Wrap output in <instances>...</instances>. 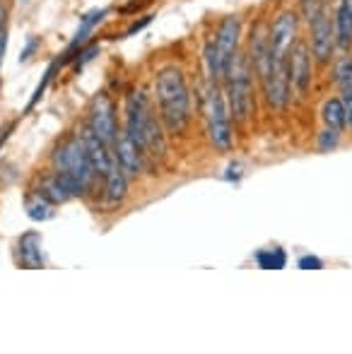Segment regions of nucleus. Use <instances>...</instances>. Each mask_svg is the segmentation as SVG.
<instances>
[{
  "label": "nucleus",
  "instance_id": "nucleus-1",
  "mask_svg": "<svg viewBox=\"0 0 352 354\" xmlns=\"http://www.w3.org/2000/svg\"><path fill=\"white\" fill-rule=\"evenodd\" d=\"M126 136L138 145L142 157L162 159L167 152V138L162 123L152 111L150 97L142 89L131 92L126 97Z\"/></svg>",
  "mask_w": 352,
  "mask_h": 354
},
{
  "label": "nucleus",
  "instance_id": "nucleus-2",
  "mask_svg": "<svg viewBox=\"0 0 352 354\" xmlns=\"http://www.w3.org/2000/svg\"><path fill=\"white\" fill-rule=\"evenodd\" d=\"M155 99L160 106V121L172 136H183L191 123V92L178 68H165L155 80Z\"/></svg>",
  "mask_w": 352,
  "mask_h": 354
},
{
  "label": "nucleus",
  "instance_id": "nucleus-3",
  "mask_svg": "<svg viewBox=\"0 0 352 354\" xmlns=\"http://www.w3.org/2000/svg\"><path fill=\"white\" fill-rule=\"evenodd\" d=\"M51 164L66 178L73 198H85L94 188V181L99 178L94 174L92 162H89L85 140H82L80 133H73L66 140L58 142V147L51 154Z\"/></svg>",
  "mask_w": 352,
  "mask_h": 354
},
{
  "label": "nucleus",
  "instance_id": "nucleus-4",
  "mask_svg": "<svg viewBox=\"0 0 352 354\" xmlns=\"http://www.w3.org/2000/svg\"><path fill=\"white\" fill-rule=\"evenodd\" d=\"M227 106L234 123H249L254 116V68L246 53L237 51L232 68L225 77Z\"/></svg>",
  "mask_w": 352,
  "mask_h": 354
},
{
  "label": "nucleus",
  "instance_id": "nucleus-5",
  "mask_svg": "<svg viewBox=\"0 0 352 354\" xmlns=\"http://www.w3.org/2000/svg\"><path fill=\"white\" fill-rule=\"evenodd\" d=\"M205 123L212 147L217 152H230L234 145V133H232V113L220 82H210L205 89Z\"/></svg>",
  "mask_w": 352,
  "mask_h": 354
},
{
  "label": "nucleus",
  "instance_id": "nucleus-6",
  "mask_svg": "<svg viewBox=\"0 0 352 354\" xmlns=\"http://www.w3.org/2000/svg\"><path fill=\"white\" fill-rule=\"evenodd\" d=\"M335 48H338V44H335L333 15L328 8H324L309 19V51L319 66H326L333 58Z\"/></svg>",
  "mask_w": 352,
  "mask_h": 354
},
{
  "label": "nucleus",
  "instance_id": "nucleus-7",
  "mask_svg": "<svg viewBox=\"0 0 352 354\" xmlns=\"http://www.w3.org/2000/svg\"><path fill=\"white\" fill-rule=\"evenodd\" d=\"M87 126L99 140H104L111 147L118 136V121H116V104L106 92H97L89 102V118Z\"/></svg>",
  "mask_w": 352,
  "mask_h": 354
},
{
  "label": "nucleus",
  "instance_id": "nucleus-8",
  "mask_svg": "<svg viewBox=\"0 0 352 354\" xmlns=\"http://www.w3.org/2000/svg\"><path fill=\"white\" fill-rule=\"evenodd\" d=\"M299 39V15L295 10H285L272 19L270 29H268V44H270V58H287L290 48Z\"/></svg>",
  "mask_w": 352,
  "mask_h": 354
},
{
  "label": "nucleus",
  "instance_id": "nucleus-9",
  "mask_svg": "<svg viewBox=\"0 0 352 354\" xmlns=\"http://www.w3.org/2000/svg\"><path fill=\"white\" fill-rule=\"evenodd\" d=\"M239 39H241V19H239V15H230V17L222 19L220 29H217V37H215L222 82H225L227 73H230V68H232V61H234L237 51H239Z\"/></svg>",
  "mask_w": 352,
  "mask_h": 354
},
{
  "label": "nucleus",
  "instance_id": "nucleus-10",
  "mask_svg": "<svg viewBox=\"0 0 352 354\" xmlns=\"http://www.w3.org/2000/svg\"><path fill=\"white\" fill-rule=\"evenodd\" d=\"M287 73H290V87L297 92V97H306L311 87V51L309 44L302 39H297L287 53Z\"/></svg>",
  "mask_w": 352,
  "mask_h": 354
},
{
  "label": "nucleus",
  "instance_id": "nucleus-11",
  "mask_svg": "<svg viewBox=\"0 0 352 354\" xmlns=\"http://www.w3.org/2000/svg\"><path fill=\"white\" fill-rule=\"evenodd\" d=\"M111 149H113V159L121 164V169L128 176H140L142 167H145V157H142V152L138 149V145L126 136V131H118Z\"/></svg>",
  "mask_w": 352,
  "mask_h": 354
},
{
  "label": "nucleus",
  "instance_id": "nucleus-12",
  "mask_svg": "<svg viewBox=\"0 0 352 354\" xmlns=\"http://www.w3.org/2000/svg\"><path fill=\"white\" fill-rule=\"evenodd\" d=\"M82 140H85V147H87V154H89V162H92L94 167V174H97L99 178L106 176V171L111 169L113 164V152L111 147H109L104 140H99L97 136H94L92 131H89V126L82 128Z\"/></svg>",
  "mask_w": 352,
  "mask_h": 354
},
{
  "label": "nucleus",
  "instance_id": "nucleus-13",
  "mask_svg": "<svg viewBox=\"0 0 352 354\" xmlns=\"http://www.w3.org/2000/svg\"><path fill=\"white\" fill-rule=\"evenodd\" d=\"M106 15H109V10H106V8H102V10H92V12L82 17V22H80V27H77L75 37H73V41L68 44V48H66V53H63V58L58 61L61 66H66V63L75 61L77 51H80L82 46H87L89 34L94 32V27H97V24L102 22V19L106 17Z\"/></svg>",
  "mask_w": 352,
  "mask_h": 354
},
{
  "label": "nucleus",
  "instance_id": "nucleus-14",
  "mask_svg": "<svg viewBox=\"0 0 352 354\" xmlns=\"http://www.w3.org/2000/svg\"><path fill=\"white\" fill-rule=\"evenodd\" d=\"M128 193V174L121 169V164L113 159L111 169L104 176V201H106L109 207L121 205V201Z\"/></svg>",
  "mask_w": 352,
  "mask_h": 354
},
{
  "label": "nucleus",
  "instance_id": "nucleus-15",
  "mask_svg": "<svg viewBox=\"0 0 352 354\" xmlns=\"http://www.w3.org/2000/svg\"><path fill=\"white\" fill-rule=\"evenodd\" d=\"M17 263L29 270L44 268V253H41V234L27 232L17 241Z\"/></svg>",
  "mask_w": 352,
  "mask_h": 354
},
{
  "label": "nucleus",
  "instance_id": "nucleus-16",
  "mask_svg": "<svg viewBox=\"0 0 352 354\" xmlns=\"http://www.w3.org/2000/svg\"><path fill=\"white\" fill-rule=\"evenodd\" d=\"M39 193H41L44 198H46L48 203H53V205H61V203H68L73 198L71 188H68L66 178L61 176V174L56 171V169H51V171H46L41 178H39Z\"/></svg>",
  "mask_w": 352,
  "mask_h": 354
},
{
  "label": "nucleus",
  "instance_id": "nucleus-17",
  "mask_svg": "<svg viewBox=\"0 0 352 354\" xmlns=\"http://www.w3.org/2000/svg\"><path fill=\"white\" fill-rule=\"evenodd\" d=\"M335 44L340 51H350L352 46V0H340L333 15Z\"/></svg>",
  "mask_w": 352,
  "mask_h": 354
},
{
  "label": "nucleus",
  "instance_id": "nucleus-18",
  "mask_svg": "<svg viewBox=\"0 0 352 354\" xmlns=\"http://www.w3.org/2000/svg\"><path fill=\"white\" fill-rule=\"evenodd\" d=\"M24 205H27V217L34 219V222H46V219L53 217V203H48L41 193H27L24 198Z\"/></svg>",
  "mask_w": 352,
  "mask_h": 354
},
{
  "label": "nucleus",
  "instance_id": "nucleus-19",
  "mask_svg": "<svg viewBox=\"0 0 352 354\" xmlns=\"http://www.w3.org/2000/svg\"><path fill=\"white\" fill-rule=\"evenodd\" d=\"M321 118L328 128H335V131L343 133L345 128V106H343V99L333 97V99H326L324 109H321Z\"/></svg>",
  "mask_w": 352,
  "mask_h": 354
},
{
  "label": "nucleus",
  "instance_id": "nucleus-20",
  "mask_svg": "<svg viewBox=\"0 0 352 354\" xmlns=\"http://www.w3.org/2000/svg\"><path fill=\"white\" fill-rule=\"evenodd\" d=\"M256 263L263 270H282L287 266V253L282 248H266V251L256 253Z\"/></svg>",
  "mask_w": 352,
  "mask_h": 354
},
{
  "label": "nucleus",
  "instance_id": "nucleus-21",
  "mask_svg": "<svg viewBox=\"0 0 352 354\" xmlns=\"http://www.w3.org/2000/svg\"><path fill=\"white\" fill-rule=\"evenodd\" d=\"M335 84H338L340 94H352V56H343L333 68Z\"/></svg>",
  "mask_w": 352,
  "mask_h": 354
},
{
  "label": "nucleus",
  "instance_id": "nucleus-22",
  "mask_svg": "<svg viewBox=\"0 0 352 354\" xmlns=\"http://www.w3.org/2000/svg\"><path fill=\"white\" fill-rule=\"evenodd\" d=\"M338 145H340V131H335V128L326 126L324 131L319 133V138H316V147H319V152H333Z\"/></svg>",
  "mask_w": 352,
  "mask_h": 354
},
{
  "label": "nucleus",
  "instance_id": "nucleus-23",
  "mask_svg": "<svg viewBox=\"0 0 352 354\" xmlns=\"http://www.w3.org/2000/svg\"><path fill=\"white\" fill-rule=\"evenodd\" d=\"M58 66H61V63H58V61H56V63H51V66H48V71L44 73V80H41V82H39V87L34 89V97L29 99V104H27V111H32V109H34V104H37L39 99H41L44 89H46V84L53 80V73H56V68H58Z\"/></svg>",
  "mask_w": 352,
  "mask_h": 354
},
{
  "label": "nucleus",
  "instance_id": "nucleus-24",
  "mask_svg": "<svg viewBox=\"0 0 352 354\" xmlns=\"http://www.w3.org/2000/svg\"><path fill=\"white\" fill-rule=\"evenodd\" d=\"M331 0H299V8H302V17L309 22L316 12H321L324 8H328Z\"/></svg>",
  "mask_w": 352,
  "mask_h": 354
},
{
  "label": "nucleus",
  "instance_id": "nucleus-25",
  "mask_svg": "<svg viewBox=\"0 0 352 354\" xmlns=\"http://www.w3.org/2000/svg\"><path fill=\"white\" fill-rule=\"evenodd\" d=\"M99 53V46L97 44H89V46H82L80 51H77V56H75V68L80 71V68H85L89 61H92L94 56Z\"/></svg>",
  "mask_w": 352,
  "mask_h": 354
},
{
  "label": "nucleus",
  "instance_id": "nucleus-26",
  "mask_svg": "<svg viewBox=\"0 0 352 354\" xmlns=\"http://www.w3.org/2000/svg\"><path fill=\"white\" fill-rule=\"evenodd\" d=\"M297 268H299V270H321L324 261H321L319 256H302L299 261H297Z\"/></svg>",
  "mask_w": 352,
  "mask_h": 354
},
{
  "label": "nucleus",
  "instance_id": "nucleus-27",
  "mask_svg": "<svg viewBox=\"0 0 352 354\" xmlns=\"http://www.w3.org/2000/svg\"><path fill=\"white\" fill-rule=\"evenodd\" d=\"M150 22H152V15H145V17H142V19H136V22H133L131 27L126 29V34H123V37H133V34H138V32H140V29H145Z\"/></svg>",
  "mask_w": 352,
  "mask_h": 354
},
{
  "label": "nucleus",
  "instance_id": "nucleus-28",
  "mask_svg": "<svg viewBox=\"0 0 352 354\" xmlns=\"http://www.w3.org/2000/svg\"><path fill=\"white\" fill-rule=\"evenodd\" d=\"M343 106H345V128L352 131V94H343Z\"/></svg>",
  "mask_w": 352,
  "mask_h": 354
},
{
  "label": "nucleus",
  "instance_id": "nucleus-29",
  "mask_svg": "<svg viewBox=\"0 0 352 354\" xmlns=\"http://www.w3.org/2000/svg\"><path fill=\"white\" fill-rule=\"evenodd\" d=\"M5 48H8V29H0V63H3Z\"/></svg>",
  "mask_w": 352,
  "mask_h": 354
},
{
  "label": "nucleus",
  "instance_id": "nucleus-30",
  "mask_svg": "<svg viewBox=\"0 0 352 354\" xmlns=\"http://www.w3.org/2000/svg\"><path fill=\"white\" fill-rule=\"evenodd\" d=\"M37 44H39V41H37V39H32V41H29L27 51H24V53H22V56H19V63H22V61H27V58H29V56H32V51H34V48H37Z\"/></svg>",
  "mask_w": 352,
  "mask_h": 354
},
{
  "label": "nucleus",
  "instance_id": "nucleus-31",
  "mask_svg": "<svg viewBox=\"0 0 352 354\" xmlns=\"http://www.w3.org/2000/svg\"><path fill=\"white\" fill-rule=\"evenodd\" d=\"M5 17H8V8L5 3H0V29H5Z\"/></svg>",
  "mask_w": 352,
  "mask_h": 354
}]
</instances>
